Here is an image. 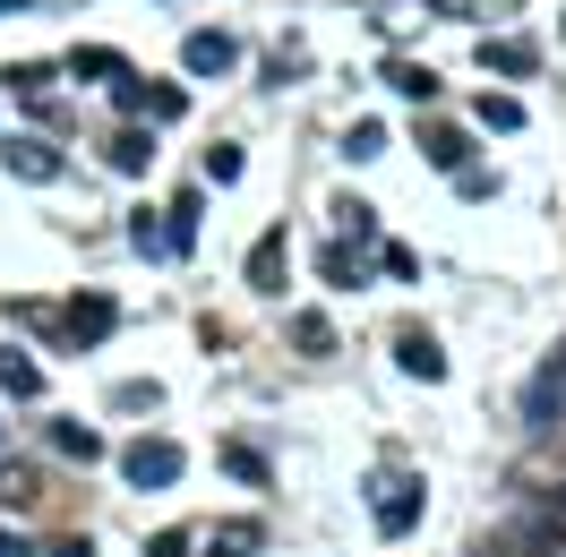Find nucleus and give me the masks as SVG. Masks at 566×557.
I'll list each match as a JSON object with an SVG mask.
<instances>
[{"mask_svg": "<svg viewBox=\"0 0 566 557\" xmlns=\"http://www.w3.org/2000/svg\"><path fill=\"white\" fill-rule=\"evenodd\" d=\"M9 9H27V0H0V18H9Z\"/></svg>", "mask_w": 566, "mask_h": 557, "instance_id": "nucleus-27", "label": "nucleus"}, {"mask_svg": "<svg viewBox=\"0 0 566 557\" xmlns=\"http://www.w3.org/2000/svg\"><path fill=\"white\" fill-rule=\"evenodd\" d=\"M283 266H292V241H283V232H258V249H249V283H258V292H283Z\"/></svg>", "mask_w": 566, "mask_h": 557, "instance_id": "nucleus-3", "label": "nucleus"}, {"mask_svg": "<svg viewBox=\"0 0 566 557\" xmlns=\"http://www.w3.org/2000/svg\"><path fill=\"white\" fill-rule=\"evenodd\" d=\"M0 378H9V395H35V386H43L35 360H0Z\"/></svg>", "mask_w": 566, "mask_h": 557, "instance_id": "nucleus-22", "label": "nucleus"}, {"mask_svg": "<svg viewBox=\"0 0 566 557\" xmlns=\"http://www.w3.org/2000/svg\"><path fill=\"white\" fill-rule=\"evenodd\" d=\"M395 351H403V369H412V378H429V386L447 378V351L429 344V335H403V344H395Z\"/></svg>", "mask_w": 566, "mask_h": 557, "instance_id": "nucleus-7", "label": "nucleus"}, {"mask_svg": "<svg viewBox=\"0 0 566 557\" xmlns=\"http://www.w3.org/2000/svg\"><path fill=\"white\" fill-rule=\"evenodd\" d=\"M429 164H438V172H463V155H472V146H463V129H429Z\"/></svg>", "mask_w": 566, "mask_h": 557, "instance_id": "nucleus-9", "label": "nucleus"}, {"mask_svg": "<svg viewBox=\"0 0 566 557\" xmlns=\"http://www.w3.org/2000/svg\"><path fill=\"white\" fill-rule=\"evenodd\" d=\"M0 164H9L18 180H52V172H61V155H52L43 138H9V146H0Z\"/></svg>", "mask_w": 566, "mask_h": 557, "instance_id": "nucleus-4", "label": "nucleus"}, {"mask_svg": "<svg viewBox=\"0 0 566 557\" xmlns=\"http://www.w3.org/2000/svg\"><path fill=\"white\" fill-rule=\"evenodd\" d=\"M180 104H189L180 86H146V112H155V120H180Z\"/></svg>", "mask_w": 566, "mask_h": 557, "instance_id": "nucleus-21", "label": "nucleus"}, {"mask_svg": "<svg viewBox=\"0 0 566 557\" xmlns=\"http://www.w3.org/2000/svg\"><path fill=\"white\" fill-rule=\"evenodd\" d=\"M481 120H490V129H515V120H524V104H515V95H481Z\"/></svg>", "mask_w": 566, "mask_h": 557, "instance_id": "nucleus-19", "label": "nucleus"}, {"mask_svg": "<svg viewBox=\"0 0 566 557\" xmlns=\"http://www.w3.org/2000/svg\"><path fill=\"white\" fill-rule=\"evenodd\" d=\"M52 557H95V549H86V540H61V549H52Z\"/></svg>", "mask_w": 566, "mask_h": 557, "instance_id": "nucleus-26", "label": "nucleus"}, {"mask_svg": "<svg viewBox=\"0 0 566 557\" xmlns=\"http://www.w3.org/2000/svg\"><path fill=\"white\" fill-rule=\"evenodd\" d=\"M378 266H387V275H421V258H412L403 241H387V249H378Z\"/></svg>", "mask_w": 566, "mask_h": 557, "instance_id": "nucleus-23", "label": "nucleus"}, {"mask_svg": "<svg viewBox=\"0 0 566 557\" xmlns=\"http://www.w3.org/2000/svg\"><path fill=\"white\" fill-rule=\"evenodd\" d=\"M0 557H27V540H18V532H0Z\"/></svg>", "mask_w": 566, "mask_h": 557, "instance_id": "nucleus-25", "label": "nucleus"}, {"mask_svg": "<svg viewBox=\"0 0 566 557\" xmlns=\"http://www.w3.org/2000/svg\"><path fill=\"white\" fill-rule=\"evenodd\" d=\"M120 472H129L138 488H172L180 481V446H172V438H138V446L120 454Z\"/></svg>", "mask_w": 566, "mask_h": 557, "instance_id": "nucleus-1", "label": "nucleus"}, {"mask_svg": "<svg viewBox=\"0 0 566 557\" xmlns=\"http://www.w3.org/2000/svg\"><path fill=\"white\" fill-rule=\"evenodd\" d=\"M344 155H353V164H369V155H387V129H378V120H353V138H344Z\"/></svg>", "mask_w": 566, "mask_h": 557, "instance_id": "nucleus-12", "label": "nucleus"}, {"mask_svg": "<svg viewBox=\"0 0 566 557\" xmlns=\"http://www.w3.org/2000/svg\"><path fill=\"white\" fill-rule=\"evenodd\" d=\"M258 549V532H249V523H223V532H214V557H249Z\"/></svg>", "mask_w": 566, "mask_h": 557, "instance_id": "nucleus-18", "label": "nucleus"}, {"mask_svg": "<svg viewBox=\"0 0 566 557\" xmlns=\"http://www.w3.org/2000/svg\"><path fill=\"white\" fill-rule=\"evenodd\" d=\"M232 61H241L232 35H189V43H180V70H189V77H223Z\"/></svg>", "mask_w": 566, "mask_h": 557, "instance_id": "nucleus-2", "label": "nucleus"}, {"mask_svg": "<svg viewBox=\"0 0 566 557\" xmlns=\"http://www.w3.org/2000/svg\"><path fill=\"white\" fill-rule=\"evenodd\" d=\"M52 446L77 454V463H86V454H104V446H95V429H77V420H70V429H52Z\"/></svg>", "mask_w": 566, "mask_h": 557, "instance_id": "nucleus-20", "label": "nucleus"}, {"mask_svg": "<svg viewBox=\"0 0 566 557\" xmlns=\"http://www.w3.org/2000/svg\"><path fill=\"white\" fill-rule=\"evenodd\" d=\"M70 335H77V344H104V335H112V301H104V292L70 301Z\"/></svg>", "mask_w": 566, "mask_h": 557, "instance_id": "nucleus-6", "label": "nucleus"}, {"mask_svg": "<svg viewBox=\"0 0 566 557\" xmlns=\"http://www.w3.org/2000/svg\"><path fill=\"white\" fill-rule=\"evenodd\" d=\"M412 515H421V488L412 481H378V532H412Z\"/></svg>", "mask_w": 566, "mask_h": 557, "instance_id": "nucleus-5", "label": "nucleus"}, {"mask_svg": "<svg viewBox=\"0 0 566 557\" xmlns=\"http://www.w3.org/2000/svg\"><path fill=\"white\" fill-rule=\"evenodd\" d=\"M387 86H395V95H412V104H429V95H438V77H429V70H412V61H395V70H387Z\"/></svg>", "mask_w": 566, "mask_h": 557, "instance_id": "nucleus-10", "label": "nucleus"}, {"mask_svg": "<svg viewBox=\"0 0 566 557\" xmlns=\"http://www.w3.org/2000/svg\"><path fill=\"white\" fill-rule=\"evenodd\" d=\"M318 266H326V283H360V258H353V241H335V249L318 258Z\"/></svg>", "mask_w": 566, "mask_h": 557, "instance_id": "nucleus-16", "label": "nucleus"}, {"mask_svg": "<svg viewBox=\"0 0 566 557\" xmlns=\"http://www.w3.org/2000/svg\"><path fill=\"white\" fill-rule=\"evenodd\" d=\"M292 335H301V351H335V326H326L318 309H310V317H292Z\"/></svg>", "mask_w": 566, "mask_h": 557, "instance_id": "nucleus-15", "label": "nucleus"}, {"mask_svg": "<svg viewBox=\"0 0 566 557\" xmlns=\"http://www.w3.org/2000/svg\"><path fill=\"white\" fill-rule=\"evenodd\" d=\"M189 241H198V198H180L172 223H164V249H189Z\"/></svg>", "mask_w": 566, "mask_h": 557, "instance_id": "nucleus-13", "label": "nucleus"}, {"mask_svg": "<svg viewBox=\"0 0 566 557\" xmlns=\"http://www.w3.org/2000/svg\"><path fill=\"white\" fill-rule=\"evenodd\" d=\"M481 61H490L497 77H524V70H532V43H490V52H481Z\"/></svg>", "mask_w": 566, "mask_h": 557, "instance_id": "nucleus-11", "label": "nucleus"}, {"mask_svg": "<svg viewBox=\"0 0 566 557\" xmlns=\"http://www.w3.org/2000/svg\"><path fill=\"white\" fill-rule=\"evenodd\" d=\"M207 180L232 189V180H241V146H207Z\"/></svg>", "mask_w": 566, "mask_h": 557, "instance_id": "nucleus-14", "label": "nucleus"}, {"mask_svg": "<svg viewBox=\"0 0 566 557\" xmlns=\"http://www.w3.org/2000/svg\"><path fill=\"white\" fill-rule=\"evenodd\" d=\"M70 70H77V77H112V86H129V61H120V52H104V43H86Z\"/></svg>", "mask_w": 566, "mask_h": 557, "instance_id": "nucleus-8", "label": "nucleus"}, {"mask_svg": "<svg viewBox=\"0 0 566 557\" xmlns=\"http://www.w3.org/2000/svg\"><path fill=\"white\" fill-rule=\"evenodd\" d=\"M146 155H155V146H146V138H138V129H129V138H112V172H138Z\"/></svg>", "mask_w": 566, "mask_h": 557, "instance_id": "nucleus-17", "label": "nucleus"}, {"mask_svg": "<svg viewBox=\"0 0 566 557\" xmlns=\"http://www.w3.org/2000/svg\"><path fill=\"white\" fill-rule=\"evenodd\" d=\"M146 557H189V532H155V549Z\"/></svg>", "mask_w": 566, "mask_h": 557, "instance_id": "nucleus-24", "label": "nucleus"}]
</instances>
